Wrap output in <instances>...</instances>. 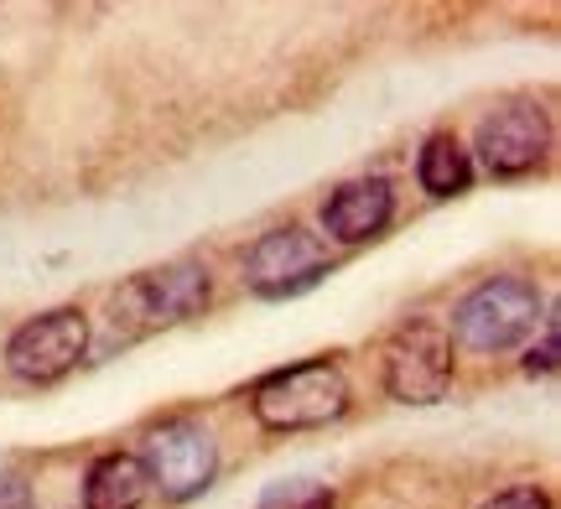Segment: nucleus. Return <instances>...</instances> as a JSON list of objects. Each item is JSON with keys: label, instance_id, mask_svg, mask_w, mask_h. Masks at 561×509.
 <instances>
[{"label": "nucleus", "instance_id": "10", "mask_svg": "<svg viewBox=\"0 0 561 509\" xmlns=\"http://www.w3.org/2000/svg\"><path fill=\"white\" fill-rule=\"evenodd\" d=\"M151 494V478L136 452H104L83 473V509H140Z\"/></svg>", "mask_w": 561, "mask_h": 509}, {"label": "nucleus", "instance_id": "15", "mask_svg": "<svg viewBox=\"0 0 561 509\" xmlns=\"http://www.w3.org/2000/svg\"><path fill=\"white\" fill-rule=\"evenodd\" d=\"M0 509H37V499L21 478H0Z\"/></svg>", "mask_w": 561, "mask_h": 509}, {"label": "nucleus", "instance_id": "11", "mask_svg": "<svg viewBox=\"0 0 561 509\" xmlns=\"http://www.w3.org/2000/svg\"><path fill=\"white\" fill-rule=\"evenodd\" d=\"M416 177L432 198H458V193H468V183H473V162H468V151H462L458 136L437 130V136H426V146H421Z\"/></svg>", "mask_w": 561, "mask_h": 509}, {"label": "nucleus", "instance_id": "9", "mask_svg": "<svg viewBox=\"0 0 561 509\" xmlns=\"http://www.w3.org/2000/svg\"><path fill=\"white\" fill-rule=\"evenodd\" d=\"M396 219V193L385 177H354L328 193L322 204V229L339 240V245H369L380 240L385 229Z\"/></svg>", "mask_w": 561, "mask_h": 509}, {"label": "nucleus", "instance_id": "5", "mask_svg": "<svg viewBox=\"0 0 561 509\" xmlns=\"http://www.w3.org/2000/svg\"><path fill=\"white\" fill-rule=\"evenodd\" d=\"M89 354V317L83 306H53L37 312L11 333V344L0 348L5 369L26 385H58L62 374H73Z\"/></svg>", "mask_w": 561, "mask_h": 509}, {"label": "nucleus", "instance_id": "8", "mask_svg": "<svg viewBox=\"0 0 561 509\" xmlns=\"http://www.w3.org/2000/svg\"><path fill=\"white\" fill-rule=\"evenodd\" d=\"M473 151H479L489 177H525L551 151V120H546L541 104H530V100L500 104V109H489L479 120Z\"/></svg>", "mask_w": 561, "mask_h": 509}, {"label": "nucleus", "instance_id": "3", "mask_svg": "<svg viewBox=\"0 0 561 509\" xmlns=\"http://www.w3.org/2000/svg\"><path fill=\"white\" fill-rule=\"evenodd\" d=\"M541 291L525 276H494V281L473 286L458 306H453V327L447 338L468 354H504V348L525 344L536 323H541Z\"/></svg>", "mask_w": 561, "mask_h": 509}, {"label": "nucleus", "instance_id": "13", "mask_svg": "<svg viewBox=\"0 0 561 509\" xmlns=\"http://www.w3.org/2000/svg\"><path fill=\"white\" fill-rule=\"evenodd\" d=\"M479 509H551V499H546V489H536V484H515V489L494 494V499Z\"/></svg>", "mask_w": 561, "mask_h": 509}, {"label": "nucleus", "instance_id": "2", "mask_svg": "<svg viewBox=\"0 0 561 509\" xmlns=\"http://www.w3.org/2000/svg\"><path fill=\"white\" fill-rule=\"evenodd\" d=\"M250 410L265 431H312L348 410V380L333 359H301L291 369L265 374L250 390Z\"/></svg>", "mask_w": 561, "mask_h": 509}, {"label": "nucleus", "instance_id": "14", "mask_svg": "<svg viewBox=\"0 0 561 509\" xmlns=\"http://www.w3.org/2000/svg\"><path fill=\"white\" fill-rule=\"evenodd\" d=\"M525 374H557V323H551V317H546L541 348H530V354H525Z\"/></svg>", "mask_w": 561, "mask_h": 509}, {"label": "nucleus", "instance_id": "7", "mask_svg": "<svg viewBox=\"0 0 561 509\" xmlns=\"http://www.w3.org/2000/svg\"><path fill=\"white\" fill-rule=\"evenodd\" d=\"M453 385V338L432 317L405 323L385 344V390L401 406H437Z\"/></svg>", "mask_w": 561, "mask_h": 509}, {"label": "nucleus", "instance_id": "6", "mask_svg": "<svg viewBox=\"0 0 561 509\" xmlns=\"http://www.w3.org/2000/svg\"><path fill=\"white\" fill-rule=\"evenodd\" d=\"M333 270V255L322 245L312 229L301 224H286V229H271L261 234L250 255H244V286L265 297V302H291L301 291H312Z\"/></svg>", "mask_w": 561, "mask_h": 509}, {"label": "nucleus", "instance_id": "4", "mask_svg": "<svg viewBox=\"0 0 561 509\" xmlns=\"http://www.w3.org/2000/svg\"><path fill=\"white\" fill-rule=\"evenodd\" d=\"M136 458L146 478H151V489H161V499H172V505L198 499L219 473V442L193 416H172V421L151 427Z\"/></svg>", "mask_w": 561, "mask_h": 509}, {"label": "nucleus", "instance_id": "12", "mask_svg": "<svg viewBox=\"0 0 561 509\" xmlns=\"http://www.w3.org/2000/svg\"><path fill=\"white\" fill-rule=\"evenodd\" d=\"M333 505H339V494L328 489L322 478H280V484H271L261 494L255 509H333Z\"/></svg>", "mask_w": 561, "mask_h": 509}, {"label": "nucleus", "instance_id": "1", "mask_svg": "<svg viewBox=\"0 0 561 509\" xmlns=\"http://www.w3.org/2000/svg\"><path fill=\"white\" fill-rule=\"evenodd\" d=\"M214 297L208 270L193 261H172L157 270H140L110 297V323L121 338H151L161 327H178L187 317H198Z\"/></svg>", "mask_w": 561, "mask_h": 509}]
</instances>
